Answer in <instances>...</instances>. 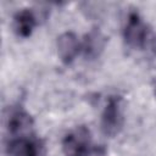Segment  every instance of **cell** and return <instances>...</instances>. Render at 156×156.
I'll list each match as a JSON object with an SVG mask.
<instances>
[{
  "label": "cell",
  "instance_id": "6da1fadb",
  "mask_svg": "<svg viewBox=\"0 0 156 156\" xmlns=\"http://www.w3.org/2000/svg\"><path fill=\"white\" fill-rule=\"evenodd\" d=\"M123 35L126 43L134 49H145L155 39L154 35L149 32L146 24L135 12L129 13L124 26Z\"/></svg>",
  "mask_w": 156,
  "mask_h": 156
},
{
  "label": "cell",
  "instance_id": "7a4b0ae2",
  "mask_svg": "<svg viewBox=\"0 0 156 156\" xmlns=\"http://www.w3.org/2000/svg\"><path fill=\"white\" fill-rule=\"evenodd\" d=\"M123 127V113L121 108V99L118 96L110 98L101 115V130L106 136H116Z\"/></svg>",
  "mask_w": 156,
  "mask_h": 156
},
{
  "label": "cell",
  "instance_id": "3957f363",
  "mask_svg": "<svg viewBox=\"0 0 156 156\" xmlns=\"http://www.w3.org/2000/svg\"><path fill=\"white\" fill-rule=\"evenodd\" d=\"M65 156H90V133L85 127H78L62 140Z\"/></svg>",
  "mask_w": 156,
  "mask_h": 156
},
{
  "label": "cell",
  "instance_id": "277c9868",
  "mask_svg": "<svg viewBox=\"0 0 156 156\" xmlns=\"http://www.w3.org/2000/svg\"><path fill=\"white\" fill-rule=\"evenodd\" d=\"M9 156H44L45 149L40 140L28 136L12 138L7 144Z\"/></svg>",
  "mask_w": 156,
  "mask_h": 156
},
{
  "label": "cell",
  "instance_id": "5b68a950",
  "mask_svg": "<svg viewBox=\"0 0 156 156\" xmlns=\"http://www.w3.org/2000/svg\"><path fill=\"white\" fill-rule=\"evenodd\" d=\"M32 126H33V121L30 116L23 110L12 111L9 115L7 122H6L7 132L12 138L28 136V134L30 133Z\"/></svg>",
  "mask_w": 156,
  "mask_h": 156
},
{
  "label": "cell",
  "instance_id": "8992f818",
  "mask_svg": "<svg viewBox=\"0 0 156 156\" xmlns=\"http://www.w3.org/2000/svg\"><path fill=\"white\" fill-rule=\"evenodd\" d=\"M57 55L63 63H71L79 51V41L74 33L66 32L57 38Z\"/></svg>",
  "mask_w": 156,
  "mask_h": 156
},
{
  "label": "cell",
  "instance_id": "52a82bcc",
  "mask_svg": "<svg viewBox=\"0 0 156 156\" xmlns=\"http://www.w3.org/2000/svg\"><path fill=\"white\" fill-rule=\"evenodd\" d=\"M105 37L101 34L100 30H98L96 28L91 29L84 38L83 41V51L87 58H96L99 57V55L102 52L104 48H105Z\"/></svg>",
  "mask_w": 156,
  "mask_h": 156
},
{
  "label": "cell",
  "instance_id": "ba28073f",
  "mask_svg": "<svg viewBox=\"0 0 156 156\" xmlns=\"http://www.w3.org/2000/svg\"><path fill=\"white\" fill-rule=\"evenodd\" d=\"M37 24L35 16L32 11L24 9L18 11L13 17V30L18 37L27 38L32 34Z\"/></svg>",
  "mask_w": 156,
  "mask_h": 156
},
{
  "label": "cell",
  "instance_id": "9c48e42d",
  "mask_svg": "<svg viewBox=\"0 0 156 156\" xmlns=\"http://www.w3.org/2000/svg\"><path fill=\"white\" fill-rule=\"evenodd\" d=\"M90 156H106V152L104 149H96L90 154Z\"/></svg>",
  "mask_w": 156,
  "mask_h": 156
},
{
  "label": "cell",
  "instance_id": "30bf717a",
  "mask_svg": "<svg viewBox=\"0 0 156 156\" xmlns=\"http://www.w3.org/2000/svg\"><path fill=\"white\" fill-rule=\"evenodd\" d=\"M155 94H156V91H155Z\"/></svg>",
  "mask_w": 156,
  "mask_h": 156
}]
</instances>
